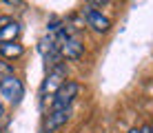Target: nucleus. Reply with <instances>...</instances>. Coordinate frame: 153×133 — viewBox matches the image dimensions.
<instances>
[{
    "mask_svg": "<svg viewBox=\"0 0 153 133\" xmlns=\"http://www.w3.org/2000/svg\"><path fill=\"white\" fill-rule=\"evenodd\" d=\"M56 40H58V51H60L62 60H80L84 53V45L80 42L76 33H69L67 27L62 25L60 31H56Z\"/></svg>",
    "mask_w": 153,
    "mask_h": 133,
    "instance_id": "obj_1",
    "label": "nucleus"
},
{
    "mask_svg": "<svg viewBox=\"0 0 153 133\" xmlns=\"http://www.w3.org/2000/svg\"><path fill=\"white\" fill-rule=\"evenodd\" d=\"M80 93V84L76 80H65V82L58 87V91L51 95V109L49 111H56V109H69L73 104V100L78 98Z\"/></svg>",
    "mask_w": 153,
    "mask_h": 133,
    "instance_id": "obj_2",
    "label": "nucleus"
},
{
    "mask_svg": "<svg viewBox=\"0 0 153 133\" xmlns=\"http://www.w3.org/2000/svg\"><path fill=\"white\" fill-rule=\"evenodd\" d=\"M80 16H82L84 22H87L89 29L98 31V33H107V31L111 29V20H109L102 11H98V9L89 7V4H84V7L80 9Z\"/></svg>",
    "mask_w": 153,
    "mask_h": 133,
    "instance_id": "obj_3",
    "label": "nucleus"
},
{
    "mask_svg": "<svg viewBox=\"0 0 153 133\" xmlns=\"http://www.w3.org/2000/svg\"><path fill=\"white\" fill-rule=\"evenodd\" d=\"M22 93H25V87L16 76L9 73V76L0 78V98L9 100V102H18V100L22 98Z\"/></svg>",
    "mask_w": 153,
    "mask_h": 133,
    "instance_id": "obj_4",
    "label": "nucleus"
},
{
    "mask_svg": "<svg viewBox=\"0 0 153 133\" xmlns=\"http://www.w3.org/2000/svg\"><path fill=\"white\" fill-rule=\"evenodd\" d=\"M65 80H67V69H65V65L60 62L58 67L49 69V73H47L45 82H42V95H47V93L53 95V93L58 91V87H60Z\"/></svg>",
    "mask_w": 153,
    "mask_h": 133,
    "instance_id": "obj_5",
    "label": "nucleus"
},
{
    "mask_svg": "<svg viewBox=\"0 0 153 133\" xmlns=\"http://www.w3.org/2000/svg\"><path fill=\"white\" fill-rule=\"evenodd\" d=\"M69 118H71V106H69V109L49 111V115H47V120H45V131L47 133H53L58 129H62V126L69 122Z\"/></svg>",
    "mask_w": 153,
    "mask_h": 133,
    "instance_id": "obj_6",
    "label": "nucleus"
},
{
    "mask_svg": "<svg viewBox=\"0 0 153 133\" xmlns=\"http://www.w3.org/2000/svg\"><path fill=\"white\" fill-rule=\"evenodd\" d=\"M18 36H20V22L11 20L9 25H4L0 29V45H4V42H18Z\"/></svg>",
    "mask_w": 153,
    "mask_h": 133,
    "instance_id": "obj_7",
    "label": "nucleus"
},
{
    "mask_svg": "<svg viewBox=\"0 0 153 133\" xmlns=\"http://www.w3.org/2000/svg\"><path fill=\"white\" fill-rule=\"evenodd\" d=\"M25 53L22 45L20 42H4V45H0V56L4 58V60H16V58H20Z\"/></svg>",
    "mask_w": 153,
    "mask_h": 133,
    "instance_id": "obj_8",
    "label": "nucleus"
},
{
    "mask_svg": "<svg viewBox=\"0 0 153 133\" xmlns=\"http://www.w3.org/2000/svg\"><path fill=\"white\" fill-rule=\"evenodd\" d=\"M140 133H153V124H149V122H146V124H142V126H140Z\"/></svg>",
    "mask_w": 153,
    "mask_h": 133,
    "instance_id": "obj_9",
    "label": "nucleus"
},
{
    "mask_svg": "<svg viewBox=\"0 0 153 133\" xmlns=\"http://www.w3.org/2000/svg\"><path fill=\"white\" fill-rule=\"evenodd\" d=\"M4 115V106H2V100H0V118Z\"/></svg>",
    "mask_w": 153,
    "mask_h": 133,
    "instance_id": "obj_10",
    "label": "nucleus"
},
{
    "mask_svg": "<svg viewBox=\"0 0 153 133\" xmlns=\"http://www.w3.org/2000/svg\"><path fill=\"white\" fill-rule=\"evenodd\" d=\"M129 133H140V129L135 126V129H129Z\"/></svg>",
    "mask_w": 153,
    "mask_h": 133,
    "instance_id": "obj_11",
    "label": "nucleus"
},
{
    "mask_svg": "<svg viewBox=\"0 0 153 133\" xmlns=\"http://www.w3.org/2000/svg\"><path fill=\"white\" fill-rule=\"evenodd\" d=\"M0 133H2V129H0Z\"/></svg>",
    "mask_w": 153,
    "mask_h": 133,
    "instance_id": "obj_12",
    "label": "nucleus"
}]
</instances>
